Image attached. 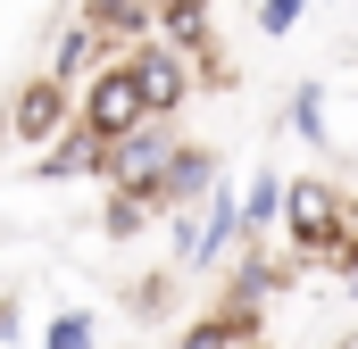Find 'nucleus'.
I'll list each match as a JSON object with an SVG mask.
<instances>
[{"mask_svg": "<svg viewBox=\"0 0 358 349\" xmlns=\"http://www.w3.org/2000/svg\"><path fill=\"white\" fill-rule=\"evenodd\" d=\"M76 125H84V100H76L67 84H50V75H25V84L8 91V133H17L34 158H42V150H59Z\"/></svg>", "mask_w": 358, "mask_h": 349, "instance_id": "nucleus-1", "label": "nucleus"}, {"mask_svg": "<svg viewBox=\"0 0 358 349\" xmlns=\"http://www.w3.org/2000/svg\"><path fill=\"white\" fill-rule=\"evenodd\" d=\"M84 125L100 133V142H125V133L159 125L150 100H142V84H134V59H108V67H100V84L84 91Z\"/></svg>", "mask_w": 358, "mask_h": 349, "instance_id": "nucleus-2", "label": "nucleus"}, {"mask_svg": "<svg viewBox=\"0 0 358 349\" xmlns=\"http://www.w3.org/2000/svg\"><path fill=\"white\" fill-rule=\"evenodd\" d=\"M283 225H292V242H300V250H308V266H317L334 242H342V225H350V200H342L325 174H300V183H292V208H283Z\"/></svg>", "mask_w": 358, "mask_h": 349, "instance_id": "nucleus-3", "label": "nucleus"}, {"mask_svg": "<svg viewBox=\"0 0 358 349\" xmlns=\"http://www.w3.org/2000/svg\"><path fill=\"white\" fill-rule=\"evenodd\" d=\"M183 158L176 125H142V133H125V142H108V183L117 191H159V174Z\"/></svg>", "mask_w": 358, "mask_h": 349, "instance_id": "nucleus-4", "label": "nucleus"}, {"mask_svg": "<svg viewBox=\"0 0 358 349\" xmlns=\"http://www.w3.org/2000/svg\"><path fill=\"white\" fill-rule=\"evenodd\" d=\"M134 84H142V100H150V117L167 125L183 100H192V84H200V67L183 59V50H167V42H150V50H134Z\"/></svg>", "mask_w": 358, "mask_h": 349, "instance_id": "nucleus-5", "label": "nucleus"}, {"mask_svg": "<svg viewBox=\"0 0 358 349\" xmlns=\"http://www.w3.org/2000/svg\"><path fill=\"white\" fill-rule=\"evenodd\" d=\"M100 67H108L100 34H92L84 17H67V25H59V42H50V67H42V75H50V84H67L76 100H84V91L100 84Z\"/></svg>", "mask_w": 358, "mask_h": 349, "instance_id": "nucleus-6", "label": "nucleus"}, {"mask_svg": "<svg viewBox=\"0 0 358 349\" xmlns=\"http://www.w3.org/2000/svg\"><path fill=\"white\" fill-rule=\"evenodd\" d=\"M176 349H267V316H250V308H217V316L183 325Z\"/></svg>", "mask_w": 358, "mask_h": 349, "instance_id": "nucleus-7", "label": "nucleus"}, {"mask_svg": "<svg viewBox=\"0 0 358 349\" xmlns=\"http://www.w3.org/2000/svg\"><path fill=\"white\" fill-rule=\"evenodd\" d=\"M34 174H42V183H67V174H108V142H100L92 125H76L59 150H42V158H34Z\"/></svg>", "mask_w": 358, "mask_h": 349, "instance_id": "nucleus-8", "label": "nucleus"}, {"mask_svg": "<svg viewBox=\"0 0 358 349\" xmlns=\"http://www.w3.org/2000/svg\"><path fill=\"white\" fill-rule=\"evenodd\" d=\"M208 34H217V17H208V8H192V0H167V8H159V42L183 50V59H200V50H208Z\"/></svg>", "mask_w": 358, "mask_h": 349, "instance_id": "nucleus-9", "label": "nucleus"}, {"mask_svg": "<svg viewBox=\"0 0 358 349\" xmlns=\"http://www.w3.org/2000/svg\"><path fill=\"white\" fill-rule=\"evenodd\" d=\"M283 208H292V183H283V174H275V167H259V174H250V183H242V225H250L259 242H267V225H275V216H283Z\"/></svg>", "mask_w": 358, "mask_h": 349, "instance_id": "nucleus-10", "label": "nucleus"}, {"mask_svg": "<svg viewBox=\"0 0 358 349\" xmlns=\"http://www.w3.org/2000/svg\"><path fill=\"white\" fill-rule=\"evenodd\" d=\"M275 283H283V274L267 266V250H250V258L234 266V291H225V308H250V316H259V299H267Z\"/></svg>", "mask_w": 358, "mask_h": 349, "instance_id": "nucleus-11", "label": "nucleus"}, {"mask_svg": "<svg viewBox=\"0 0 358 349\" xmlns=\"http://www.w3.org/2000/svg\"><path fill=\"white\" fill-rule=\"evenodd\" d=\"M150 216H159V208H150L142 191H108V208H100V233H108V242H134Z\"/></svg>", "mask_w": 358, "mask_h": 349, "instance_id": "nucleus-12", "label": "nucleus"}, {"mask_svg": "<svg viewBox=\"0 0 358 349\" xmlns=\"http://www.w3.org/2000/svg\"><path fill=\"white\" fill-rule=\"evenodd\" d=\"M292 133H300V142H325V133H334V125H325V84L292 91Z\"/></svg>", "mask_w": 358, "mask_h": 349, "instance_id": "nucleus-13", "label": "nucleus"}, {"mask_svg": "<svg viewBox=\"0 0 358 349\" xmlns=\"http://www.w3.org/2000/svg\"><path fill=\"white\" fill-rule=\"evenodd\" d=\"M42 349H100V333H92L84 308H59V316H50V333H42Z\"/></svg>", "mask_w": 358, "mask_h": 349, "instance_id": "nucleus-14", "label": "nucleus"}, {"mask_svg": "<svg viewBox=\"0 0 358 349\" xmlns=\"http://www.w3.org/2000/svg\"><path fill=\"white\" fill-rule=\"evenodd\" d=\"M250 25H259V34H292V25H300V0H267V8H250Z\"/></svg>", "mask_w": 358, "mask_h": 349, "instance_id": "nucleus-15", "label": "nucleus"}, {"mask_svg": "<svg viewBox=\"0 0 358 349\" xmlns=\"http://www.w3.org/2000/svg\"><path fill=\"white\" fill-rule=\"evenodd\" d=\"M342 291H350V299H358V274H350V283H342Z\"/></svg>", "mask_w": 358, "mask_h": 349, "instance_id": "nucleus-16", "label": "nucleus"}]
</instances>
